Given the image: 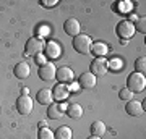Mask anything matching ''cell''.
<instances>
[{"instance_id":"cell-25","label":"cell","mask_w":146,"mask_h":139,"mask_svg":"<svg viewBox=\"0 0 146 139\" xmlns=\"http://www.w3.org/2000/svg\"><path fill=\"white\" fill-rule=\"evenodd\" d=\"M123 67V63H122V60L120 58H112V60H107V68H112V70H120V68Z\"/></svg>"},{"instance_id":"cell-27","label":"cell","mask_w":146,"mask_h":139,"mask_svg":"<svg viewBox=\"0 0 146 139\" xmlns=\"http://www.w3.org/2000/svg\"><path fill=\"white\" fill-rule=\"evenodd\" d=\"M136 15L140 18H145V2H136Z\"/></svg>"},{"instance_id":"cell-30","label":"cell","mask_w":146,"mask_h":139,"mask_svg":"<svg viewBox=\"0 0 146 139\" xmlns=\"http://www.w3.org/2000/svg\"><path fill=\"white\" fill-rule=\"evenodd\" d=\"M76 89H78V84H76V82H73V84H70L68 91H76Z\"/></svg>"},{"instance_id":"cell-26","label":"cell","mask_w":146,"mask_h":139,"mask_svg":"<svg viewBox=\"0 0 146 139\" xmlns=\"http://www.w3.org/2000/svg\"><path fill=\"white\" fill-rule=\"evenodd\" d=\"M133 26H135V31H140L145 34L146 32V18H138Z\"/></svg>"},{"instance_id":"cell-16","label":"cell","mask_w":146,"mask_h":139,"mask_svg":"<svg viewBox=\"0 0 146 139\" xmlns=\"http://www.w3.org/2000/svg\"><path fill=\"white\" fill-rule=\"evenodd\" d=\"M44 50H46V55L49 58H57L60 55V47H58L57 42H47Z\"/></svg>"},{"instance_id":"cell-18","label":"cell","mask_w":146,"mask_h":139,"mask_svg":"<svg viewBox=\"0 0 146 139\" xmlns=\"http://www.w3.org/2000/svg\"><path fill=\"white\" fill-rule=\"evenodd\" d=\"M67 115L70 118L76 120L83 115V108H81V105H78V103H70L67 107Z\"/></svg>"},{"instance_id":"cell-29","label":"cell","mask_w":146,"mask_h":139,"mask_svg":"<svg viewBox=\"0 0 146 139\" xmlns=\"http://www.w3.org/2000/svg\"><path fill=\"white\" fill-rule=\"evenodd\" d=\"M36 63H37V67H42V65L46 63V58L42 57L41 53H39V55H36Z\"/></svg>"},{"instance_id":"cell-9","label":"cell","mask_w":146,"mask_h":139,"mask_svg":"<svg viewBox=\"0 0 146 139\" xmlns=\"http://www.w3.org/2000/svg\"><path fill=\"white\" fill-rule=\"evenodd\" d=\"M68 94H70V91H68L67 84H62V82L55 84V86H54V89H52V97H54V100H58V102L65 100V99L68 97Z\"/></svg>"},{"instance_id":"cell-13","label":"cell","mask_w":146,"mask_h":139,"mask_svg":"<svg viewBox=\"0 0 146 139\" xmlns=\"http://www.w3.org/2000/svg\"><path fill=\"white\" fill-rule=\"evenodd\" d=\"M125 110H127V113L131 115V117H140L143 113V105L138 100H128L125 105Z\"/></svg>"},{"instance_id":"cell-12","label":"cell","mask_w":146,"mask_h":139,"mask_svg":"<svg viewBox=\"0 0 146 139\" xmlns=\"http://www.w3.org/2000/svg\"><path fill=\"white\" fill-rule=\"evenodd\" d=\"M78 82H80V88L91 89V88H94V86H96L98 79H96V76H94L93 73H83V74L80 76Z\"/></svg>"},{"instance_id":"cell-23","label":"cell","mask_w":146,"mask_h":139,"mask_svg":"<svg viewBox=\"0 0 146 139\" xmlns=\"http://www.w3.org/2000/svg\"><path fill=\"white\" fill-rule=\"evenodd\" d=\"M37 139H55V138H54V133L49 128H41L39 133H37Z\"/></svg>"},{"instance_id":"cell-19","label":"cell","mask_w":146,"mask_h":139,"mask_svg":"<svg viewBox=\"0 0 146 139\" xmlns=\"http://www.w3.org/2000/svg\"><path fill=\"white\" fill-rule=\"evenodd\" d=\"M72 136H73V133L68 126H58L55 129V133H54L55 139H72Z\"/></svg>"},{"instance_id":"cell-24","label":"cell","mask_w":146,"mask_h":139,"mask_svg":"<svg viewBox=\"0 0 146 139\" xmlns=\"http://www.w3.org/2000/svg\"><path fill=\"white\" fill-rule=\"evenodd\" d=\"M119 97H120V100H133V92L131 91H128L127 88H123V89H120L119 91Z\"/></svg>"},{"instance_id":"cell-2","label":"cell","mask_w":146,"mask_h":139,"mask_svg":"<svg viewBox=\"0 0 146 139\" xmlns=\"http://www.w3.org/2000/svg\"><path fill=\"white\" fill-rule=\"evenodd\" d=\"M146 88V78L145 74H140V73H131L127 78V89L131 91V92H141L145 91Z\"/></svg>"},{"instance_id":"cell-5","label":"cell","mask_w":146,"mask_h":139,"mask_svg":"<svg viewBox=\"0 0 146 139\" xmlns=\"http://www.w3.org/2000/svg\"><path fill=\"white\" fill-rule=\"evenodd\" d=\"M33 107H34V103L29 96H20V99L16 100V110L21 115H29L33 112Z\"/></svg>"},{"instance_id":"cell-7","label":"cell","mask_w":146,"mask_h":139,"mask_svg":"<svg viewBox=\"0 0 146 139\" xmlns=\"http://www.w3.org/2000/svg\"><path fill=\"white\" fill-rule=\"evenodd\" d=\"M55 73H57V68L52 62H46L42 67H39V78L42 81H52L55 78Z\"/></svg>"},{"instance_id":"cell-6","label":"cell","mask_w":146,"mask_h":139,"mask_svg":"<svg viewBox=\"0 0 146 139\" xmlns=\"http://www.w3.org/2000/svg\"><path fill=\"white\" fill-rule=\"evenodd\" d=\"M107 60L104 57H99V58H94L93 62H91V71L94 76H104L106 73H107Z\"/></svg>"},{"instance_id":"cell-21","label":"cell","mask_w":146,"mask_h":139,"mask_svg":"<svg viewBox=\"0 0 146 139\" xmlns=\"http://www.w3.org/2000/svg\"><path fill=\"white\" fill-rule=\"evenodd\" d=\"M115 8L119 11V13H130L133 10V3L131 2H119V3H115Z\"/></svg>"},{"instance_id":"cell-11","label":"cell","mask_w":146,"mask_h":139,"mask_svg":"<svg viewBox=\"0 0 146 139\" xmlns=\"http://www.w3.org/2000/svg\"><path fill=\"white\" fill-rule=\"evenodd\" d=\"M65 105H62V103H50L49 105V110H47V117L52 120H58L62 118L63 115H65Z\"/></svg>"},{"instance_id":"cell-14","label":"cell","mask_w":146,"mask_h":139,"mask_svg":"<svg viewBox=\"0 0 146 139\" xmlns=\"http://www.w3.org/2000/svg\"><path fill=\"white\" fill-rule=\"evenodd\" d=\"M13 73H15V76H16V78H20V79H25V78L29 76V73H31V68H29V65H28L26 62H20V63H18V65L15 67Z\"/></svg>"},{"instance_id":"cell-28","label":"cell","mask_w":146,"mask_h":139,"mask_svg":"<svg viewBox=\"0 0 146 139\" xmlns=\"http://www.w3.org/2000/svg\"><path fill=\"white\" fill-rule=\"evenodd\" d=\"M57 3H58L57 0H52V2H50V0H42V2H41V5L42 7H47V8H52V7H55Z\"/></svg>"},{"instance_id":"cell-33","label":"cell","mask_w":146,"mask_h":139,"mask_svg":"<svg viewBox=\"0 0 146 139\" xmlns=\"http://www.w3.org/2000/svg\"><path fill=\"white\" fill-rule=\"evenodd\" d=\"M89 139H101V138H98V136H89Z\"/></svg>"},{"instance_id":"cell-10","label":"cell","mask_w":146,"mask_h":139,"mask_svg":"<svg viewBox=\"0 0 146 139\" xmlns=\"http://www.w3.org/2000/svg\"><path fill=\"white\" fill-rule=\"evenodd\" d=\"M55 78L58 79V82L62 84H67V82H72L73 81V70L68 67H60L55 73Z\"/></svg>"},{"instance_id":"cell-1","label":"cell","mask_w":146,"mask_h":139,"mask_svg":"<svg viewBox=\"0 0 146 139\" xmlns=\"http://www.w3.org/2000/svg\"><path fill=\"white\" fill-rule=\"evenodd\" d=\"M91 47H93V42H91V37L88 34H78L73 37V49L81 55L91 53Z\"/></svg>"},{"instance_id":"cell-17","label":"cell","mask_w":146,"mask_h":139,"mask_svg":"<svg viewBox=\"0 0 146 139\" xmlns=\"http://www.w3.org/2000/svg\"><path fill=\"white\" fill-rule=\"evenodd\" d=\"M91 52L96 55V58L106 57V53L109 52V47L106 45L104 42H96V44H93V47H91Z\"/></svg>"},{"instance_id":"cell-4","label":"cell","mask_w":146,"mask_h":139,"mask_svg":"<svg viewBox=\"0 0 146 139\" xmlns=\"http://www.w3.org/2000/svg\"><path fill=\"white\" fill-rule=\"evenodd\" d=\"M44 42L42 39L39 37H31V39H28L26 42V47H25V55L26 57H31V55H39L42 50H44Z\"/></svg>"},{"instance_id":"cell-15","label":"cell","mask_w":146,"mask_h":139,"mask_svg":"<svg viewBox=\"0 0 146 139\" xmlns=\"http://www.w3.org/2000/svg\"><path fill=\"white\" fill-rule=\"evenodd\" d=\"M37 102L41 103V105H50L52 103V91L50 89H41V91H37Z\"/></svg>"},{"instance_id":"cell-31","label":"cell","mask_w":146,"mask_h":139,"mask_svg":"<svg viewBox=\"0 0 146 139\" xmlns=\"http://www.w3.org/2000/svg\"><path fill=\"white\" fill-rule=\"evenodd\" d=\"M21 96H29V89L23 88V89H21Z\"/></svg>"},{"instance_id":"cell-3","label":"cell","mask_w":146,"mask_h":139,"mask_svg":"<svg viewBox=\"0 0 146 139\" xmlns=\"http://www.w3.org/2000/svg\"><path fill=\"white\" fill-rule=\"evenodd\" d=\"M115 32H117V36H119L122 41L125 42L127 39H131V37L135 36V26H133V23H130L128 20H123L117 24Z\"/></svg>"},{"instance_id":"cell-20","label":"cell","mask_w":146,"mask_h":139,"mask_svg":"<svg viewBox=\"0 0 146 139\" xmlns=\"http://www.w3.org/2000/svg\"><path fill=\"white\" fill-rule=\"evenodd\" d=\"M91 134H93V136H98V138L104 136L106 134V125L102 123V121H94V123L91 125Z\"/></svg>"},{"instance_id":"cell-22","label":"cell","mask_w":146,"mask_h":139,"mask_svg":"<svg viewBox=\"0 0 146 139\" xmlns=\"http://www.w3.org/2000/svg\"><path fill=\"white\" fill-rule=\"evenodd\" d=\"M135 68H136V73H140V74H145V71H146V58H145V57L136 58Z\"/></svg>"},{"instance_id":"cell-32","label":"cell","mask_w":146,"mask_h":139,"mask_svg":"<svg viewBox=\"0 0 146 139\" xmlns=\"http://www.w3.org/2000/svg\"><path fill=\"white\" fill-rule=\"evenodd\" d=\"M37 126H41V128H46L47 123H46V121H39V125H37Z\"/></svg>"},{"instance_id":"cell-8","label":"cell","mask_w":146,"mask_h":139,"mask_svg":"<svg viewBox=\"0 0 146 139\" xmlns=\"http://www.w3.org/2000/svg\"><path fill=\"white\" fill-rule=\"evenodd\" d=\"M63 29L67 32L68 36H78L80 34V29H81V26H80V21L76 18H68L65 21V24H63Z\"/></svg>"}]
</instances>
